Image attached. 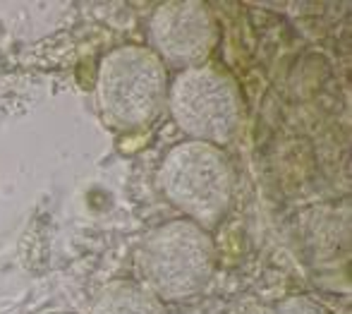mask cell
<instances>
[{"label": "cell", "instance_id": "obj_1", "mask_svg": "<svg viewBox=\"0 0 352 314\" xmlns=\"http://www.w3.org/2000/svg\"><path fill=\"white\" fill-rule=\"evenodd\" d=\"M137 269L144 286L156 297L192 300L216 273V245L211 233L192 221L163 223L140 242Z\"/></svg>", "mask_w": 352, "mask_h": 314}, {"label": "cell", "instance_id": "obj_2", "mask_svg": "<svg viewBox=\"0 0 352 314\" xmlns=\"http://www.w3.org/2000/svg\"><path fill=\"white\" fill-rule=\"evenodd\" d=\"M156 185L166 202L192 223L211 228L226 218L235 197V168L221 147L182 142L163 156Z\"/></svg>", "mask_w": 352, "mask_h": 314}, {"label": "cell", "instance_id": "obj_3", "mask_svg": "<svg viewBox=\"0 0 352 314\" xmlns=\"http://www.w3.org/2000/svg\"><path fill=\"white\" fill-rule=\"evenodd\" d=\"M168 111L175 125L192 142L221 147L240 134L245 121V98L240 84L221 65L204 63L182 70L168 84Z\"/></svg>", "mask_w": 352, "mask_h": 314}, {"label": "cell", "instance_id": "obj_4", "mask_svg": "<svg viewBox=\"0 0 352 314\" xmlns=\"http://www.w3.org/2000/svg\"><path fill=\"white\" fill-rule=\"evenodd\" d=\"M168 70L144 46H120L98 65L96 98L103 116L120 129L151 125L166 106Z\"/></svg>", "mask_w": 352, "mask_h": 314}, {"label": "cell", "instance_id": "obj_5", "mask_svg": "<svg viewBox=\"0 0 352 314\" xmlns=\"http://www.w3.org/2000/svg\"><path fill=\"white\" fill-rule=\"evenodd\" d=\"M151 51L163 65L182 70L199 67L221 41V29L211 8L197 0L163 3L148 19Z\"/></svg>", "mask_w": 352, "mask_h": 314}, {"label": "cell", "instance_id": "obj_6", "mask_svg": "<svg viewBox=\"0 0 352 314\" xmlns=\"http://www.w3.org/2000/svg\"><path fill=\"white\" fill-rule=\"evenodd\" d=\"M89 314H168V310L144 283L113 281L96 293Z\"/></svg>", "mask_w": 352, "mask_h": 314}, {"label": "cell", "instance_id": "obj_7", "mask_svg": "<svg viewBox=\"0 0 352 314\" xmlns=\"http://www.w3.org/2000/svg\"><path fill=\"white\" fill-rule=\"evenodd\" d=\"M266 314H333L326 305H321L319 300L307 295H292L285 300L276 302Z\"/></svg>", "mask_w": 352, "mask_h": 314}, {"label": "cell", "instance_id": "obj_8", "mask_svg": "<svg viewBox=\"0 0 352 314\" xmlns=\"http://www.w3.org/2000/svg\"><path fill=\"white\" fill-rule=\"evenodd\" d=\"M48 314H74V312H48Z\"/></svg>", "mask_w": 352, "mask_h": 314}]
</instances>
